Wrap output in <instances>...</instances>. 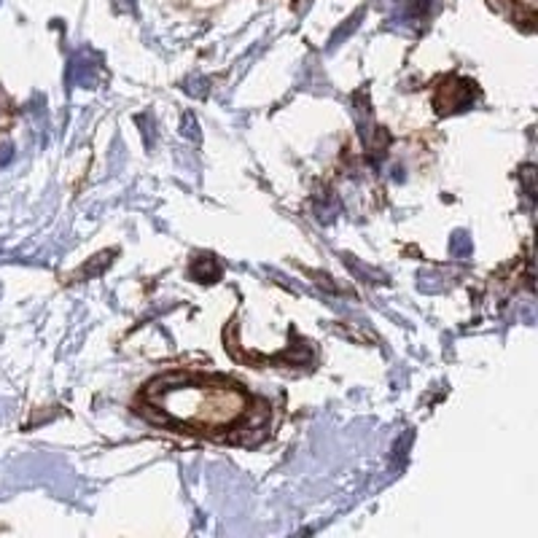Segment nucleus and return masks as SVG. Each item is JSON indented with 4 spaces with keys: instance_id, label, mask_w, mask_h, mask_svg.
<instances>
[{
    "instance_id": "obj_1",
    "label": "nucleus",
    "mask_w": 538,
    "mask_h": 538,
    "mask_svg": "<svg viewBox=\"0 0 538 538\" xmlns=\"http://www.w3.org/2000/svg\"><path fill=\"white\" fill-rule=\"evenodd\" d=\"M151 398L170 418L197 428H221L245 412V395L237 387L213 379L170 382V387H157Z\"/></svg>"
}]
</instances>
